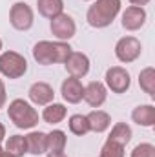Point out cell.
<instances>
[{
  "label": "cell",
  "mask_w": 155,
  "mask_h": 157,
  "mask_svg": "<svg viewBox=\"0 0 155 157\" xmlns=\"http://www.w3.org/2000/svg\"><path fill=\"white\" fill-rule=\"evenodd\" d=\"M73 48L68 42L60 40H40L33 46V59L40 66H51V64H64L68 57L71 55Z\"/></svg>",
  "instance_id": "1"
},
{
  "label": "cell",
  "mask_w": 155,
  "mask_h": 157,
  "mask_svg": "<svg viewBox=\"0 0 155 157\" xmlns=\"http://www.w3.org/2000/svg\"><path fill=\"white\" fill-rule=\"evenodd\" d=\"M120 6H122L120 0H95L88 7L86 20L95 29L108 28V26H112V22L120 13Z\"/></svg>",
  "instance_id": "2"
},
{
  "label": "cell",
  "mask_w": 155,
  "mask_h": 157,
  "mask_svg": "<svg viewBox=\"0 0 155 157\" xmlns=\"http://www.w3.org/2000/svg\"><path fill=\"white\" fill-rule=\"evenodd\" d=\"M7 117L18 130H33L39 124V112L24 99H15L9 102Z\"/></svg>",
  "instance_id": "3"
},
{
  "label": "cell",
  "mask_w": 155,
  "mask_h": 157,
  "mask_svg": "<svg viewBox=\"0 0 155 157\" xmlns=\"http://www.w3.org/2000/svg\"><path fill=\"white\" fill-rule=\"evenodd\" d=\"M28 71V60L17 51H4L0 55V73L6 78H20Z\"/></svg>",
  "instance_id": "4"
},
{
  "label": "cell",
  "mask_w": 155,
  "mask_h": 157,
  "mask_svg": "<svg viewBox=\"0 0 155 157\" xmlns=\"http://www.w3.org/2000/svg\"><path fill=\"white\" fill-rule=\"evenodd\" d=\"M35 22V13L29 4L26 2H15L9 9V24L17 31H28L31 29Z\"/></svg>",
  "instance_id": "5"
},
{
  "label": "cell",
  "mask_w": 155,
  "mask_h": 157,
  "mask_svg": "<svg viewBox=\"0 0 155 157\" xmlns=\"http://www.w3.org/2000/svg\"><path fill=\"white\" fill-rule=\"evenodd\" d=\"M142 53V44L137 37H122V39L117 40L115 44V57L119 62L122 64H130V62H135Z\"/></svg>",
  "instance_id": "6"
},
{
  "label": "cell",
  "mask_w": 155,
  "mask_h": 157,
  "mask_svg": "<svg viewBox=\"0 0 155 157\" xmlns=\"http://www.w3.org/2000/svg\"><path fill=\"white\" fill-rule=\"evenodd\" d=\"M104 84L108 90H112V93H126L131 86V77L128 73L126 68L122 66H112L108 68L106 75H104Z\"/></svg>",
  "instance_id": "7"
},
{
  "label": "cell",
  "mask_w": 155,
  "mask_h": 157,
  "mask_svg": "<svg viewBox=\"0 0 155 157\" xmlns=\"http://www.w3.org/2000/svg\"><path fill=\"white\" fill-rule=\"evenodd\" d=\"M49 29H51L53 37H55L57 40H60V42H68L70 39L75 37V33H77V24H75V20H73L71 15H68V13H60V15H57L55 18H51V22H49Z\"/></svg>",
  "instance_id": "8"
},
{
  "label": "cell",
  "mask_w": 155,
  "mask_h": 157,
  "mask_svg": "<svg viewBox=\"0 0 155 157\" xmlns=\"http://www.w3.org/2000/svg\"><path fill=\"white\" fill-rule=\"evenodd\" d=\"M106 99H108V88H106L104 82L91 80L88 86H84V97H82V101H86L88 106H91V108L97 110V108H100L106 102Z\"/></svg>",
  "instance_id": "9"
},
{
  "label": "cell",
  "mask_w": 155,
  "mask_h": 157,
  "mask_svg": "<svg viewBox=\"0 0 155 157\" xmlns=\"http://www.w3.org/2000/svg\"><path fill=\"white\" fill-rule=\"evenodd\" d=\"M146 9L144 7H137V6H130L124 9L122 17H120V24L126 31H139L144 24H146Z\"/></svg>",
  "instance_id": "10"
},
{
  "label": "cell",
  "mask_w": 155,
  "mask_h": 157,
  "mask_svg": "<svg viewBox=\"0 0 155 157\" xmlns=\"http://www.w3.org/2000/svg\"><path fill=\"white\" fill-rule=\"evenodd\" d=\"M64 66H66V71L70 73V77L82 78L89 73V57L82 51H71V55L68 57Z\"/></svg>",
  "instance_id": "11"
},
{
  "label": "cell",
  "mask_w": 155,
  "mask_h": 157,
  "mask_svg": "<svg viewBox=\"0 0 155 157\" xmlns=\"http://www.w3.org/2000/svg\"><path fill=\"white\" fill-rule=\"evenodd\" d=\"M28 97H29V101H31L35 106H47V104L53 102V99H55V90H53L51 84L39 80V82H33V84L29 86Z\"/></svg>",
  "instance_id": "12"
},
{
  "label": "cell",
  "mask_w": 155,
  "mask_h": 157,
  "mask_svg": "<svg viewBox=\"0 0 155 157\" xmlns=\"http://www.w3.org/2000/svg\"><path fill=\"white\" fill-rule=\"evenodd\" d=\"M60 93H62V99L68 104H78L84 97V86H82L80 78L77 77L64 78V82L60 84Z\"/></svg>",
  "instance_id": "13"
},
{
  "label": "cell",
  "mask_w": 155,
  "mask_h": 157,
  "mask_svg": "<svg viewBox=\"0 0 155 157\" xmlns=\"http://www.w3.org/2000/svg\"><path fill=\"white\" fill-rule=\"evenodd\" d=\"M88 124H89V132H95V133H104L110 126H112V117H110V113L108 112H104V110H93V112H89L88 115Z\"/></svg>",
  "instance_id": "14"
},
{
  "label": "cell",
  "mask_w": 155,
  "mask_h": 157,
  "mask_svg": "<svg viewBox=\"0 0 155 157\" xmlns=\"http://www.w3.org/2000/svg\"><path fill=\"white\" fill-rule=\"evenodd\" d=\"M131 121L142 128H152L155 124V106L153 104H139L131 112Z\"/></svg>",
  "instance_id": "15"
},
{
  "label": "cell",
  "mask_w": 155,
  "mask_h": 157,
  "mask_svg": "<svg viewBox=\"0 0 155 157\" xmlns=\"http://www.w3.org/2000/svg\"><path fill=\"white\" fill-rule=\"evenodd\" d=\"M68 144V137L62 130H53L46 133V154H59L64 152Z\"/></svg>",
  "instance_id": "16"
},
{
  "label": "cell",
  "mask_w": 155,
  "mask_h": 157,
  "mask_svg": "<svg viewBox=\"0 0 155 157\" xmlns=\"http://www.w3.org/2000/svg\"><path fill=\"white\" fill-rule=\"evenodd\" d=\"M66 115H68V108L60 102H49L42 112V119L47 124H59L66 119Z\"/></svg>",
  "instance_id": "17"
},
{
  "label": "cell",
  "mask_w": 155,
  "mask_h": 157,
  "mask_svg": "<svg viewBox=\"0 0 155 157\" xmlns=\"http://www.w3.org/2000/svg\"><path fill=\"white\" fill-rule=\"evenodd\" d=\"M131 135H133V132H131V126L128 122H117L112 128V132H110L106 141H112V143H117L120 146H126L131 141Z\"/></svg>",
  "instance_id": "18"
},
{
  "label": "cell",
  "mask_w": 155,
  "mask_h": 157,
  "mask_svg": "<svg viewBox=\"0 0 155 157\" xmlns=\"http://www.w3.org/2000/svg\"><path fill=\"white\" fill-rule=\"evenodd\" d=\"M26 148L31 155L46 154V133L44 132H29L26 135Z\"/></svg>",
  "instance_id": "19"
},
{
  "label": "cell",
  "mask_w": 155,
  "mask_h": 157,
  "mask_svg": "<svg viewBox=\"0 0 155 157\" xmlns=\"http://www.w3.org/2000/svg\"><path fill=\"white\" fill-rule=\"evenodd\" d=\"M37 9L42 17L51 20L57 15L64 13V0H37Z\"/></svg>",
  "instance_id": "20"
},
{
  "label": "cell",
  "mask_w": 155,
  "mask_h": 157,
  "mask_svg": "<svg viewBox=\"0 0 155 157\" xmlns=\"http://www.w3.org/2000/svg\"><path fill=\"white\" fill-rule=\"evenodd\" d=\"M139 86H141V90L146 95L155 97V70L152 66L141 70V73H139Z\"/></svg>",
  "instance_id": "21"
},
{
  "label": "cell",
  "mask_w": 155,
  "mask_h": 157,
  "mask_svg": "<svg viewBox=\"0 0 155 157\" xmlns=\"http://www.w3.org/2000/svg\"><path fill=\"white\" fill-rule=\"evenodd\" d=\"M6 152H9L11 155H15V157H22L24 154H28L26 137H22V135H11L6 141Z\"/></svg>",
  "instance_id": "22"
},
{
  "label": "cell",
  "mask_w": 155,
  "mask_h": 157,
  "mask_svg": "<svg viewBox=\"0 0 155 157\" xmlns=\"http://www.w3.org/2000/svg\"><path fill=\"white\" fill-rule=\"evenodd\" d=\"M68 126H70V132H71L73 135H78V137H82V135H86V133L89 132L88 119H86V115H82V113L71 115L70 121H68Z\"/></svg>",
  "instance_id": "23"
},
{
  "label": "cell",
  "mask_w": 155,
  "mask_h": 157,
  "mask_svg": "<svg viewBox=\"0 0 155 157\" xmlns=\"http://www.w3.org/2000/svg\"><path fill=\"white\" fill-rule=\"evenodd\" d=\"M99 157H124V146L112 143V141H106L104 146L100 148Z\"/></svg>",
  "instance_id": "24"
},
{
  "label": "cell",
  "mask_w": 155,
  "mask_h": 157,
  "mask_svg": "<svg viewBox=\"0 0 155 157\" xmlns=\"http://www.w3.org/2000/svg\"><path fill=\"white\" fill-rule=\"evenodd\" d=\"M130 157H155V146L152 143H141L133 148Z\"/></svg>",
  "instance_id": "25"
},
{
  "label": "cell",
  "mask_w": 155,
  "mask_h": 157,
  "mask_svg": "<svg viewBox=\"0 0 155 157\" xmlns=\"http://www.w3.org/2000/svg\"><path fill=\"white\" fill-rule=\"evenodd\" d=\"M6 101H7V91H6V82L0 78V110L6 106Z\"/></svg>",
  "instance_id": "26"
},
{
  "label": "cell",
  "mask_w": 155,
  "mask_h": 157,
  "mask_svg": "<svg viewBox=\"0 0 155 157\" xmlns=\"http://www.w3.org/2000/svg\"><path fill=\"white\" fill-rule=\"evenodd\" d=\"M152 0H130V4L131 6H137V7H144L146 4H150Z\"/></svg>",
  "instance_id": "27"
},
{
  "label": "cell",
  "mask_w": 155,
  "mask_h": 157,
  "mask_svg": "<svg viewBox=\"0 0 155 157\" xmlns=\"http://www.w3.org/2000/svg\"><path fill=\"white\" fill-rule=\"evenodd\" d=\"M4 137H6V126L0 122V143L4 141Z\"/></svg>",
  "instance_id": "28"
},
{
  "label": "cell",
  "mask_w": 155,
  "mask_h": 157,
  "mask_svg": "<svg viewBox=\"0 0 155 157\" xmlns=\"http://www.w3.org/2000/svg\"><path fill=\"white\" fill-rule=\"evenodd\" d=\"M47 157H68L64 152H59V154H47Z\"/></svg>",
  "instance_id": "29"
},
{
  "label": "cell",
  "mask_w": 155,
  "mask_h": 157,
  "mask_svg": "<svg viewBox=\"0 0 155 157\" xmlns=\"http://www.w3.org/2000/svg\"><path fill=\"white\" fill-rule=\"evenodd\" d=\"M0 157H15V155H11V154H9V152H6V150H4V152H2V154H0Z\"/></svg>",
  "instance_id": "30"
},
{
  "label": "cell",
  "mask_w": 155,
  "mask_h": 157,
  "mask_svg": "<svg viewBox=\"0 0 155 157\" xmlns=\"http://www.w3.org/2000/svg\"><path fill=\"white\" fill-rule=\"evenodd\" d=\"M2 46H4V42H2V39H0V51H2Z\"/></svg>",
  "instance_id": "31"
},
{
  "label": "cell",
  "mask_w": 155,
  "mask_h": 157,
  "mask_svg": "<svg viewBox=\"0 0 155 157\" xmlns=\"http://www.w3.org/2000/svg\"><path fill=\"white\" fill-rule=\"evenodd\" d=\"M2 152H4V150H2V146H0V154H2Z\"/></svg>",
  "instance_id": "32"
},
{
  "label": "cell",
  "mask_w": 155,
  "mask_h": 157,
  "mask_svg": "<svg viewBox=\"0 0 155 157\" xmlns=\"http://www.w3.org/2000/svg\"><path fill=\"white\" fill-rule=\"evenodd\" d=\"M82 2H91V0H82Z\"/></svg>",
  "instance_id": "33"
}]
</instances>
